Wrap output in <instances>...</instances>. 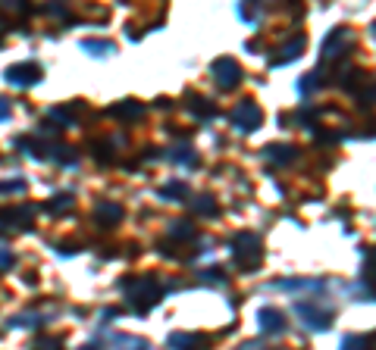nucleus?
Masks as SVG:
<instances>
[{
	"instance_id": "nucleus-1",
	"label": "nucleus",
	"mask_w": 376,
	"mask_h": 350,
	"mask_svg": "<svg viewBox=\"0 0 376 350\" xmlns=\"http://www.w3.org/2000/svg\"><path fill=\"white\" fill-rule=\"evenodd\" d=\"M260 257H264V247H260L257 235L245 231V235L235 238V262H238V269H245V272H254V269L260 266Z\"/></svg>"
},
{
	"instance_id": "nucleus-2",
	"label": "nucleus",
	"mask_w": 376,
	"mask_h": 350,
	"mask_svg": "<svg viewBox=\"0 0 376 350\" xmlns=\"http://www.w3.org/2000/svg\"><path fill=\"white\" fill-rule=\"evenodd\" d=\"M129 282L135 284V291L129 294V301L139 306V313H148L151 306H154L163 297L160 284H157V279H151V275H141V279H129Z\"/></svg>"
},
{
	"instance_id": "nucleus-3",
	"label": "nucleus",
	"mask_w": 376,
	"mask_h": 350,
	"mask_svg": "<svg viewBox=\"0 0 376 350\" xmlns=\"http://www.w3.org/2000/svg\"><path fill=\"white\" fill-rule=\"evenodd\" d=\"M211 72H213V82L220 91H233V88H238V82H242V66H238L233 56H220V60L211 66Z\"/></svg>"
},
{
	"instance_id": "nucleus-4",
	"label": "nucleus",
	"mask_w": 376,
	"mask_h": 350,
	"mask_svg": "<svg viewBox=\"0 0 376 350\" xmlns=\"http://www.w3.org/2000/svg\"><path fill=\"white\" fill-rule=\"evenodd\" d=\"M295 313H298V316L305 319V325H307V328H317V332H323V328H329V322H332V310H329V306L310 303V301L295 303Z\"/></svg>"
},
{
	"instance_id": "nucleus-5",
	"label": "nucleus",
	"mask_w": 376,
	"mask_h": 350,
	"mask_svg": "<svg viewBox=\"0 0 376 350\" xmlns=\"http://www.w3.org/2000/svg\"><path fill=\"white\" fill-rule=\"evenodd\" d=\"M260 122H264V113H260V107L254 100H242V104L233 109V126L238 131H254Z\"/></svg>"
},
{
	"instance_id": "nucleus-6",
	"label": "nucleus",
	"mask_w": 376,
	"mask_h": 350,
	"mask_svg": "<svg viewBox=\"0 0 376 350\" xmlns=\"http://www.w3.org/2000/svg\"><path fill=\"white\" fill-rule=\"evenodd\" d=\"M6 82L16 85V88H28L35 82H41V66L38 63H19L6 69Z\"/></svg>"
},
{
	"instance_id": "nucleus-7",
	"label": "nucleus",
	"mask_w": 376,
	"mask_h": 350,
	"mask_svg": "<svg viewBox=\"0 0 376 350\" xmlns=\"http://www.w3.org/2000/svg\"><path fill=\"white\" fill-rule=\"evenodd\" d=\"M260 328H264V332L279 334L282 328H286V316H282L279 310H260Z\"/></svg>"
},
{
	"instance_id": "nucleus-8",
	"label": "nucleus",
	"mask_w": 376,
	"mask_h": 350,
	"mask_svg": "<svg viewBox=\"0 0 376 350\" xmlns=\"http://www.w3.org/2000/svg\"><path fill=\"white\" fill-rule=\"evenodd\" d=\"M94 219H98L100 225H117L122 219V207L119 203H100L98 213H94Z\"/></svg>"
},
{
	"instance_id": "nucleus-9",
	"label": "nucleus",
	"mask_w": 376,
	"mask_h": 350,
	"mask_svg": "<svg viewBox=\"0 0 376 350\" xmlns=\"http://www.w3.org/2000/svg\"><path fill=\"white\" fill-rule=\"evenodd\" d=\"M141 104H135V100H122V104L110 107V116H117V119H141Z\"/></svg>"
},
{
	"instance_id": "nucleus-10",
	"label": "nucleus",
	"mask_w": 376,
	"mask_h": 350,
	"mask_svg": "<svg viewBox=\"0 0 376 350\" xmlns=\"http://www.w3.org/2000/svg\"><path fill=\"white\" fill-rule=\"evenodd\" d=\"M264 153H266V159H276V163H292L298 157V150H286V144H270Z\"/></svg>"
},
{
	"instance_id": "nucleus-11",
	"label": "nucleus",
	"mask_w": 376,
	"mask_h": 350,
	"mask_svg": "<svg viewBox=\"0 0 376 350\" xmlns=\"http://www.w3.org/2000/svg\"><path fill=\"white\" fill-rule=\"evenodd\" d=\"M188 109H192L194 116H201V119H207V116H216V107L207 104V100H201L198 94H192V97H188Z\"/></svg>"
},
{
	"instance_id": "nucleus-12",
	"label": "nucleus",
	"mask_w": 376,
	"mask_h": 350,
	"mask_svg": "<svg viewBox=\"0 0 376 350\" xmlns=\"http://www.w3.org/2000/svg\"><path fill=\"white\" fill-rule=\"evenodd\" d=\"M160 194L170 197V200H182V197H188V188L182 185V181H170V185H166Z\"/></svg>"
},
{
	"instance_id": "nucleus-13",
	"label": "nucleus",
	"mask_w": 376,
	"mask_h": 350,
	"mask_svg": "<svg viewBox=\"0 0 376 350\" xmlns=\"http://www.w3.org/2000/svg\"><path fill=\"white\" fill-rule=\"evenodd\" d=\"M85 54L107 56V54H113V44H107V41H85Z\"/></svg>"
},
{
	"instance_id": "nucleus-14",
	"label": "nucleus",
	"mask_w": 376,
	"mask_h": 350,
	"mask_svg": "<svg viewBox=\"0 0 376 350\" xmlns=\"http://www.w3.org/2000/svg\"><path fill=\"white\" fill-rule=\"evenodd\" d=\"M72 207V194H57V200L47 203L50 213H60V210H69Z\"/></svg>"
},
{
	"instance_id": "nucleus-15",
	"label": "nucleus",
	"mask_w": 376,
	"mask_h": 350,
	"mask_svg": "<svg viewBox=\"0 0 376 350\" xmlns=\"http://www.w3.org/2000/svg\"><path fill=\"white\" fill-rule=\"evenodd\" d=\"M192 207H194V213H207V216H216V203L211 200V197H201V200H194Z\"/></svg>"
},
{
	"instance_id": "nucleus-16",
	"label": "nucleus",
	"mask_w": 376,
	"mask_h": 350,
	"mask_svg": "<svg viewBox=\"0 0 376 350\" xmlns=\"http://www.w3.org/2000/svg\"><path fill=\"white\" fill-rule=\"evenodd\" d=\"M204 341V334H172L170 338V347H179V344H198Z\"/></svg>"
},
{
	"instance_id": "nucleus-17",
	"label": "nucleus",
	"mask_w": 376,
	"mask_h": 350,
	"mask_svg": "<svg viewBox=\"0 0 376 350\" xmlns=\"http://www.w3.org/2000/svg\"><path fill=\"white\" fill-rule=\"evenodd\" d=\"M170 235H172V238H192V235H194V229H192V225L176 222V225H170Z\"/></svg>"
},
{
	"instance_id": "nucleus-18",
	"label": "nucleus",
	"mask_w": 376,
	"mask_h": 350,
	"mask_svg": "<svg viewBox=\"0 0 376 350\" xmlns=\"http://www.w3.org/2000/svg\"><path fill=\"white\" fill-rule=\"evenodd\" d=\"M0 6H6V10H19V13H23L25 10V0H0Z\"/></svg>"
},
{
	"instance_id": "nucleus-19",
	"label": "nucleus",
	"mask_w": 376,
	"mask_h": 350,
	"mask_svg": "<svg viewBox=\"0 0 376 350\" xmlns=\"http://www.w3.org/2000/svg\"><path fill=\"white\" fill-rule=\"evenodd\" d=\"M10 116V104H6V97H0V122Z\"/></svg>"
},
{
	"instance_id": "nucleus-20",
	"label": "nucleus",
	"mask_w": 376,
	"mask_h": 350,
	"mask_svg": "<svg viewBox=\"0 0 376 350\" xmlns=\"http://www.w3.org/2000/svg\"><path fill=\"white\" fill-rule=\"evenodd\" d=\"M10 262H13L10 253H4V251H0V266H10Z\"/></svg>"
}]
</instances>
